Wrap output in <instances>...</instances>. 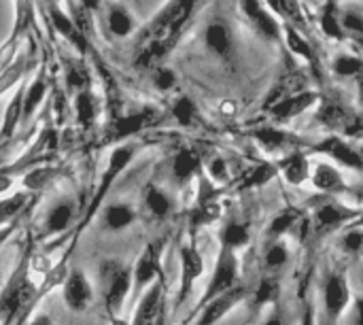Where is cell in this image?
Returning a JSON list of instances; mask_svg holds the SVG:
<instances>
[{
  "mask_svg": "<svg viewBox=\"0 0 363 325\" xmlns=\"http://www.w3.org/2000/svg\"><path fill=\"white\" fill-rule=\"evenodd\" d=\"M202 0H170L160 13L136 32V45L132 64L138 70L151 72L153 68L166 64V57L183 40L187 28L191 26Z\"/></svg>",
  "mask_w": 363,
  "mask_h": 325,
  "instance_id": "1",
  "label": "cell"
},
{
  "mask_svg": "<svg viewBox=\"0 0 363 325\" xmlns=\"http://www.w3.org/2000/svg\"><path fill=\"white\" fill-rule=\"evenodd\" d=\"M32 266V236H28L21 258L17 260L4 290L0 292V325H26L43 298L38 285L30 277Z\"/></svg>",
  "mask_w": 363,
  "mask_h": 325,
  "instance_id": "2",
  "label": "cell"
},
{
  "mask_svg": "<svg viewBox=\"0 0 363 325\" xmlns=\"http://www.w3.org/2000/svg\"><path fill=\"white\" fill-rule=\"evenodd\" d=\"M140 151H143V145L136 143V141H130V143H123V145H117V147L111 149V155H108V160H106V168H104V172H102V177H100V181H98V185H96V189H94V194H91L87 206H85V213H83V215L79 217V221H77L74 238H72V243H70L72 247L77 245L81 232H83L85 228H89L91 221L98 217V213L102 211V202L106 200V196L111 194V189H113L115 183L119 181V177L130 168L132 160H134Z\"/></svg>",
  "mask_w": 363,
  "mask_h": 325,
  "instance_id": "3",
  "label": "cell"
},
{
  "mask_svg": "<svg viewBox=\"0 0 363 325\" xmlns=\"http://www.w3.org/2000/svg\"><path fill=\"white\" fill-rule=\"evenodd\" d=\"M164 119V113L151 104L134 111V113H117L111 115L108 121L102 126L98 136V147H117L123 143L134 141L140 132L160 126Z\"/></svg>",
  "mask_w": 363,
  "mask_h": 325,
  "instance_id": "4",
  "label": "cell"
},
{
  "mask_svg": "<svg viewBox=\"0 0 363 325\" xmlns=\"http://www.w3.org/2000/svg\"><path fill=\"white\" fill-rule=\"evenodd\" d=\"M100 283H102V302L106 317L119 319L128 296L134 290V272L132 266L119 260H106L100 264Z\"/></svg>",
  "mask_w": 363,
  "mask_h": 325,
  "instance_id": "5",
  "label": "cell"
},
{
  "mask_svg": "<svg viewBox=\"0 0 363 325\" xmlns=\"http://www.w3.org/2000/svg\"><path fill=\"white\" fill-rule=\"evenodd\" d=\"M49 143H51V130H43V134L36 138V143L23 153L19 155L15 162L6 164L0 168V196L6 194L11 187H13V181L15 177H21L23 172L36 168V166H43V164H51V153H49Z\"/></svg>",
  "mask_w": 363,
  "mask_h": 325,
  "instance_id": "6",
  "label": "cell"
},
{
  "mask_svg": "<svg viewBox=\"0 0 363 325\" xmlns=\"http://www.w3.org/2000/svg\"><path fill=\"white\" fill-rule=\"evenodd\" d=\"M45 13H47V19L51 23V28L55 30V34H60L70 47H74L79 51V55L85 60V57H94L96 55V49L91 45V36L87 32H83L77 21L72 17H68L64 13V9L53 2V0H45Z\"/></svg>",
  "mask_w": 363,
  "mask_h": 325,
  "instance_id": "7",
  "label": "cell"
},
{
  "mask_svg": "<svg viewBox=\"0 0 363 325\" xmlns=\"http://www.w3.org/2000/svg\"><path fill=\"white\" fill-rule=\"evenodd\" d=\"M238 277H240V264H238L236 251L221 247L219 258H217V264H215V270H213V277H211V281L206 285V292L202 294V300H200L198 311L206 302H211L213 298H217V296L230 292L232 287H236L238 285Z\"/></svg>",
  "mask_w": 363,
  "mask_h": 325,
  "instance_id": "8",
  "label": "cell"
},
{
  "mask_svg": "<svg viewBox=\"0 0 363 325\" xmlns=\"http://www.w3.org/2000/svg\"><path fill=\"white\" fill-rule=\"evenodd\" d=\"M179 264H181V277H179V292L174 300V311L183 309V304L189 300L196 281L204 275V258L196 249L194 243L183 245L179 249Z\"/></svg>",
  "mask_w": 363,
  "mask_h": 325,
  "instance_id": "9",
  "label": "cell"
},
{
  "mask_svg": "<svg viewBox=\"0 0 363 325\" xmlns=\"http://www.w3.org/2000/svg\"><path fill=\"white\" fill-rule=\"evenodd\" d=\"M164 247L166 241H153L147 243L140 258L136 260V264L132 266L134 272V290L138 294H143L149 285H153L155 281L164 279L162 272V255H164Z\"/></svg>",
  "mask_w": 363,
  "mask_h": 325,
  "instance_id": "10",
  "label": "cell"
},
{
  "mask_svg": "<svg viewBox=\"0 0 363 325\" xmlns=\"http://www.w3.org/2000/svg\"><path fill=\"white\" fill-rule=\"evenodd\" d=\"M164 307H166V285L164 279L149 285L134 309L130 325H164Z\"/></svg>",
  "mask_w": 363,
  "mask_h": 325,
  "instance_id": "11",
  "label": "cell"
},
{
  "mask_svg": "<svg viewBox=\"0 0 363 325\" xmlns=\"http://www.w3.org/2000/svg\"><path fill=\"white\" fill-rule=\"evenodd\" d=\"M204 45L206 49L219 57L225 64H232L236 60V38L232 26L223 17H215L204 28Z\"/></svg>",
  "mask_w": 363,
  "mask_h": 325,
  "instance_id": "12",
  "label": "cell"
},
{
  "mask_svg": "<svg viewBox=\"0 0 363 325\" xmlns=\"http://www.w3.org/2000/svg\"><path fill=\"white\" fill-rule=\"evenodd\" d=\"M62 298L68 311L72 313H83L91 307L94 302V285L81 270H70L62 283Z\"/></svg>",
  "mask_w": 363,
  "mask_h": 325,
  "instance_id": "13",
  "label": "cell"
},
{
  "mask_svg": "<svg viewBox=\"0 0 363 325\" xmlns=\"http://www.w3.org/2000/svg\"><path fill=\"white\" fill-rule=\"evenodd\" d=\"M100 13H104V28L111 38H130L138 32V21L125 4L104 0Z\"/></svg>",
  "mask_w": 363,
  "mask_h": 325,
  "instance_id": "14",
  "label": "cell"
},
{
  "mask_svg": "<svg viewBox=\"0 0 363 325\" xmlns=\"http://www.w3.org/2000/svg\"><path fill=\"white\" fill-rule=\"evenodd\" d=\"M245 296H247V290L238 283L230 292L213 298L211 302H206L200 309V317H198V324L196 325H217L228 313H232L245 300Z\"/></svg>",
  "mask_w": 363,
  "mask_h": 325,
  "instance_id": "15",
  "label": "cell"
},
{
  "mask_svg": "<svg viewBox=\"0 0 363 325\" xmlns=\"http://www.w3.org/2000/svg\"><path fill=\"white\" fill-rule=\"evenodd\" d=\"M315 153H325L330 155L334 162L353 168V170H363V153H359L353 145H349L342 136H328L321 143L313 145Z\"/></svg>",
  "mask_w": 363,
  "mask_h": 325,
  "instance_id": "16",
  "label": "cell"
},
{
  "mask_svg": "<svg viewBox=\"0 0 363 325\" xmlns=\"http://www.w3.org/2000/svg\"><path fill=\"white\" fill-rule=\"evenodd\" d=\"M170 168H172L174 181L181 183V185H187V183H191L194 179H198V177L202 175V170H204L202 153H200L196 147H181V149L172 155Z\"/></svg>",
  "mask_w": 363,
  "mask_h": 325,
  "instance_id": "17",
  "label": "cell"
},
{
  "mask_svg": "<svg viewBox=\"0 0 363 325\" xmlns=\"http://www.w3.org/2000/svg\"><path fill=\"white\" fill-rule=\"evenodd\" d=\"M319 102V94L317 92H300L296 96H289V98H283L281 102H277L274 106L268 109V113L272 115V119L277 123H287L291 119H296L298 115L306 113L311 106H315Z\"/></svg>",
  "mask_w": 363,
  "mask_h": 325,
  "instance_id": "18",
  "label": "cell"
},
{
  "mask_svg": "<svg viewBox=\"0 0 363 325\" xmlns=\"http://www.w3.org/2000/svg\"><path fill=\"white\" fill-rule=\"evenodd\" d=\"M359 211H351V209H345L340 206L338 202H323L317 206L315 215H313V224H315V232L319 236L332 232V230H338L342 224H351L353 217H357Z\"/></svg>",
  "mask_w": 363,
  "mask_h": 325,
  "instance_id": "19",
  "label": "cell"
},
{
  "mask_svg": "<svg viewBox=\"0 0 363 325\" xmlns=\"http://www.w3.org/2000/svg\"><path fill=\"white\" fill-rule=\"evenodd\" d=\"M325 311L328 317L336 324L340 319V315L347 311L349 307V298H351V290L347 283V277L342 272H334L330 275L328 283H325Z\"/></svg>",
  "mask_w": 363,
  "mask_h": 325,
  "instance_id": "20",
  "label": "cell"
},
{
  "mask_svg": "<svg viewBox=\"0 0 363 325\" xmlns=\"http://www.w3.org/2000/svg\"><path fill=\"white\" fill-rule=\"evenodd\" d=\"M72 111H74L77 126L83 132H91L96 128L98 117H100V100H98V96L94 92V87H85V89L74 94Z\"/></svg>",
  "mask_w": 363,
  "mask_h": 325,
  "instance_id": "21",
  "label": "cell"
},
{
  "mask_svg": "<svg viewBox=\"0 0 363 325\" xmlns=\"http://www.w3.org/2000/svg\"><path fill=\"white\" fill-rule=\"evenodd\" d=\"M74 221H79V217H77V204L72 200H68V198L66 200H60L45 215L43 236H57V234L70 230Z\"/></svg>",
  "mask_w": 363,
  "mask_h": 325,
  "instance_id": "22",
  "label": "cell"
},
{
  "mask_svg": "<svg viewBox=\"0 0 363 325\" xmlns=\"http://www.w3.org/2000/svg\"><path fill=\"white\" fill-rule=\"evenodd\" d=\"M23 89H26V81L19 83L17 92L13 94V98L9 100V104L4 109L2 123H0V149L13 141L17 128L23 123Z\"/></svg>",
  "mask_w": 363,
  "mask_h": 325,
  "instance_id": "23",
  "label": "cell"
},
{
  "mask_svg": "<svg viewBox=\"0 0 363 325\" xmlns=\"http://www.w3.org/2000/svg\"><path fill=\"white\" fill-rule=\"evenodd\" d=\"M45 64L47 62L40 64L38 75L34 77V81L32 83H26V89H23V123H28L32 119V115L38 111V106L43 104V100L49 94L51 79H49V72H47V66Z\"/></svg>",
  "mask_w": 363,
  "mask_h": 325,
  "instance_id": "24",
  "label": "cell"
},
{
  "mask_svg": "<svg viewBox=\"0 0 363 325\" xmlns=\"http://www.w3.org/2000/svg\"><path fill=\"white\" fill-rule=\"evenodd\" d=\"M355 117L357 115L342 100H338V98L323 100L321 106H319V111H317V121L323 123L328 130H338V132H345Z\"/></svg>",
  "mask_w": 363,
  "mask_h": 325,
  "instance_id": "25",
  "label": "cell"
},
{
  "mask_svg": "<svg viewBox=\"0 0 363 325\" xmlns=\"http://www.w3.org/2000/svg\"><path fill=\"white\" fill-rule=\"evenodd\" d=\"M138 219V211L128 202H111L100 211V224L106 232H123Z\"/></svg>",
  "mask_w": 363,
  "mask_h": 325,
  "instance_id": "26",
  "label": "cell"
},
{
  "mask_svg": "<svg viewBox=\"0 0 363 325\" xmlns=\"http://www.w3.org/2000/svg\"><path fill=\"white\" fill-rule=\"evenodd\" d=\"M283 36H285V45L289 47V51H291L294 55L306 60L308 66H311L313 70L319 72V57H317V53H315V47H313V43L300 32V28H296V26L289 23V21H283Z\"/></svg>",
  "mask_w": 363,
  "mask_h": 325,
  "instance_id": "27",
  "label": "cell"
},
{
  "mask_svg": "<svg viewBox=\"0 0 363 325\" xmlns=\"http://www.w3.org/2000/svg\"><path fill=\"white\" fill-rule=\"evenodd\" d=\"M143 202L149 215L157 221H164L174 213V200L166 189H162L155 183H147V187L143 189Z\"/></svg>",
  "mask_w": 363,
  "mask_h": 325,
  "instance_id": "28",
  "label": "cell"
},
{
  "mask_svg": "<svg viewBox=\"0 0 363 325\" xmlns=\"http://www.w3.org/2000/svg\"><path fill=\"white\" fill-rule=\"evenodd\" d=\"M281 175L279 166L270 164V162H257L253 164L238 181L236 189L238 192H249V189H257V187H264L268 185L272 179H277Z\"/></svg>",
  "mask_w": 363,
  "mask_h": 325,
  "instance_id": "29",
  "label": "cell"
},
{
  "mask_svg": "<svg viewBox=\"0 0 363 325\" xmlns=\"http://www.w3.org/2000/svg\"><path fill=\"white\" fill-rule=\"evenodd\" d=\"M279 170L283 172L285 181L291 183V185H302L306 179H311V164H308L306 153H302V151L289 153V155L279 164Z\"/></svg>",
  "mask_w": 363,
  "mask_h": 325,
  "instance_id": "30",
  "label": "cell"
},
{
  "mask_svg": "<svg viewBox=\"0 0 363 325\" xmlns=\"http://www.w3.org/2000/svg\"><path fill=\"white\" fill-rule=\"evenodd\" d=\"M311 181L323 194H345L347 192V183H345L342 175L338 172V168H334L330 164H319L315 168V172L311 175Z\"/></svg>",
  "mask_w": 363,
  "mask_h": 325,
  "instance_id": "31",
  "label": "cell"
},
{
  "mask_svg": "<svg viewBox=\"0 0 363 325\" xmlns=\"http://www.w3.org/2000/svg\"><path fill=\"white\" fill-rule=\"evenodd\" d=\"M319 28L332 40H347V32L342 30L340 23L338 0H325V4L319 11Z\"/></svg>",
  "mask_w": 363,
  "mask_h": 325,
  "instance_id": "32",
  "label": "cell"
},
{
  "mask_svg": "<svg viewBox=\"0 0 363 325\" xmlns=\"http://www.w3.org/2000/svg\"><path fill=\"white\" fill-rule=\"evenodd\" d=\"M38 196V194H32V192H17L9 198H2L0 200V228L17 221L21 217V213L28 209V204L32 202V198Z\"/></svg>",
  "mask_w": 363,
  "mask_h": 325,
  "instance_id": "33",
  "label": "cell"
},
{
  "mask_svg": "<svg viewBox=\"0 0 363 325\" xmlns=\"http://www.w3.org/2000/svg\"><path fill=\"white\" fill-rule=\"evenodd\" d=\"M170 117L181 126V128H194L200 121V111L198 104L191 96L181 94L172 100L170 104Z\"/></svg>",
  "mask_w": 363,
  "mask_h": 325,
  "instance_id": "34",
  "label": "cell"
},
{
  "mask_svg": "<svg viewBox=\"0 0 363 325\" xmlns=\"http://www.w3.org/2000/svg\"><path fill=\"white\" fill-rule=\"evenodd\" d=\"M60 175L57 166H49V164H43V166H36L28 172L21 175V183L26 187V192H32V194H40L55 177Z\"/></svg>",
  "mask_w": 363,
  "mask_h": 325,
  "instance_id": "35",
  "label": "cell"
},
{
  "mask_svg": "<svg viewBox=\"0 0 363 325\" xmlns=\"http://www.w3.org/2000/svg\"><path fill=\"white\" fill-rule=\"evenodd\" d=\"M219 238H221V247L236 251V249H242L251 241V228L245 221H230L223 226Z\"/></svg>",
  "mask_w": 363,
  "mask_h": 325,
  "instance_id": "36",
  "label": "cell"
},
{
  "mask_svg": "<svg viewBox=\"0 0 363 325\" xmlns=\"http://www.w3.org/2000/svg\"><path fill=\"white\" fill-rule=\"evenodd\" d=\"M264 149L268 151H274V149H281L283 145H287L291 141V136L281 130V128H274V126H257L249 132Z\"/></svg>",
  "mask_w": 363,
  "mask_h": 325,
  "instance_id": "37",
  "label": "cell"
},
{
  "mask_svg": "<svg viewBox=\"0 0 363 325\" xmlns=\"http://www.w3.org/2000/svg\"><path fill=\"white\" fill-rule=\"evenodd\" d=\"M85 87H91V72L85 64V60H77L66 64V89L77 94Z\"/></svg>",
  "mask_w": 363,
  "mask_h": 325,
  "instance_id": "38",
  "label": "cell"
},
{
  "mask_svg": "<svg viewBox=\"0 0 363 325\" xmlns=\"http://www.w3.org/2000/svg\"><path fill=\"white\" fill-rule=\"evenodd\" d=\"M221 217V206L219 202H208V204H196L191 215H189V228L191 232L211 226L213 221H217Z\"/></svg>",
  "mask_w": 363,
  "mask_h": 325,
  "instance_id": "39",
  "label": "cell"
},
{
  "mask_svg": "<svg viewBox=\"0 0 363 325\" xmlns=\"http://www.w3.org/2000/svg\"><path fill=\"white\" fill-rule=\"evenodd\" d=\"M300 217H302V211H300V209L287 206L285 211H281V213L272 219V224H270V228H268V236H270V238H281L283 234H287L289 230H294V226L300 221Z\"/></svg>",
  "mask_w": 363,
  "mask_h": 325,
  "instance_id": "40",
  "label": "cell"
},
{
  "mask_svg": "<svg viewBox=\"0 0 363 325\" xmlns=\"http://www.w3.org/2000/svg\"><path fill=\"white\" fill-rule=\"evenodd\" d=\"M30 68V55H19V60L6 68L4 72H0V96L6 94L9 89H13L15 85H19L23 81V75Z\"/></svg>",
  "mask_w": 363,
  "mask_h": 325,
  "instance_id": "41",
  "label": "cell"
},
{
  "mask_svg": "<svg viewBox=\"0 0 363 325\" xmlns=\"http://www.w3.org/2000/svg\"><path fill=\"white\" fill-rule=\"evenodd\" d=\"M332 68L338 77H359L363 72V57L355 53H338Z\"/></svg>",
  "mask_w": 363,
  "mask_h": 325,
  "instance_id": "42",
  "label": "cell"
},
{
  "mask_svg": "<svg viewBox=\"0 0 363 325\" xmlns=\"http://www.w3.org/2000/svg\"><path fill=\"white\" fill-rule=\"evenodd\" d=\"M151 83H153V87L157 89V92H162V94H166V92H172L174 87H177V72L168 66V64H162V66H157V68H153L151 72Z\"/></svg>",
  "mask_w": 363,
  "mask_h": 325,
  "instance_id": "43",
  "label": "cell"
},
{
  "mask_svg": "<svg viewBox=\"0 0 363 325\" xmlns=\"http://www.w3.org/2000/svg\"><path fill=\"white\" fill-rule=\"evenodd\" d=\"M277 296H279V283H277V279H264L257 285V290H255L253 304H255V309H262L264 304L274 302Z\"/></svg>",
  "mask_w": 363,
  "mask_h": 325,
  "instance_id": "44",
  "label": "cell"
},
{
  "mask_svg": "<svg viewBox=\"0 0 363 325\" xmlns=\"http://www.w3.org/2000/svg\"><path fill=\"white\" fill-rule=\"evenodd\" d=\"M287 260H289V251H287V247H285L283 243H274V245L266 251V255H264V264H266L270 270L283 268V266L287 264Z\"/></svg>",
  "mask_w": 363,
  "mask_h": 325,
  "instance_id": "45",
  "label": "cell"
},
{
  "mask_svg": "<svg viewBox=\"0 0 363 325\" xmlns=\"http://www.w3.org/2000/svg\"><path fill=\"white\" fill-rule=\"evenodd\" d=\"M340 23H342V30L353 36H363V15L359 11H345L340 13Z\"/></svg>",
  "mask_w": 363,
  "mask_h": 325,
  "instance_id": "46",
  "label": "cell"
},
{
  "mask_svg": "<svg viewBox=\"0 0 363 325\" xmlns=\"http://www.w3.org/2000/svg\"><path fill=\"white\" fill-rule=\"evenodd\" d=\"M342 247L347 253H362L363 251V230L362 228H347L342 234Z\"/></svg>",
  "mask_w": 363,
  "mask_h": 325,
  "instance_id": "47",
  "label": "cell"
},
{
  "mask_svg": "<svg viewBox=\"0 0 363 325\" xmlns=\"http://www.w3.org/2000/svg\"><path fill=\"white\" fill-rule=\"evenodd\" d=\"M206 177L213 181V183H225L228 181V164L223 158H213L206 166Z\"/></svg>",
  "mask_w": 363,
  "mask_h": 325,
  "instance_id": "48",
  "label": "cell"
},
{
  "mask_svg": "<svg viewBox=\"0 0 363 325\" xmlns=\"http://www.w3.org/2000/svg\"><path fill=\"white\" fill-rule=\"evenodd\" d=\"M238 4H240V11H242V15L247 17L249 23H251L253 19H257V17L266 11V6H264L262 0H238Z\"/></svg>",
  "mask_w": 363,
  "mask_h": 325,
  "instance_id": "49",
  "label": "cell"
},
{
  "mask_svg": "<svg viewBox=\"0 0 363 325\" xmlns=\"http://www.w3.org/2000/svg\"><path fill=\"white\" fill-rule=\"evenodd\" d=\"M77 4H79L87 15H91V17H94L96 13H100V9H102V0H79Z\"/></svg>",
  "mask_w": 363,
  "mask_h": 325,
  "instance_id": "50",
  "label": "cell"
},
{
  "mask_svg": "<svg viewBox=\"0 0 363 325\" xmlns=\"http://www.w3.org/2000/svg\"><path fill=\"white\" fill-rule=\"evenodd\" d=\"M15 230H17V221H13V224H9V226H4V228H0V249L6 245V241L15 234Z\"/></svg>",
  "mask_w": 363,
  "mask_h": 325,
  "instance_id": "51",
  "label": "cell"
},
{
  "mask_svg": "<svg viewBox=\"0 0 363 325\" xmlns=\"http://www.w3.org/2000/svg\"><path fill=\"white\" fill-rule=\"evenodd\" d=\"M26 325H53V319L47 313H38V315L30 317V321Z\"/></svg>",
  "mask_w": 363,
  "mask_h": 325,
  "instance_id": "52",
  "label": "cell"
},
{
  "mask_svg": "<svg viewBox=\"0 0 363 325\" xmlns=\"http://www.w3.org/2000/svg\"><path fill=\"white\" fill-rule=\"evenodd\" d=\"M355 325H363V298L355 307Z\"/></svg>",
  "mask_w": 363,
  "mask_h": 325,
  "instance_id": "53",
  "label": "cell"
},
{
  "mask_svg": "<svg viewBox=\"0 0 363 325\" xmlns=\"http://www.w3.org/2000/svg\"><path fill=\"white\" fill-rule=\"evenodd\" d=\"M264 325H285V321H283V315L281 313H274V315L268 317V321Z\"/></svg>",
  "mask_w": 363,
  "mask_h": 325,
  "instance_id": "54",
  "label": "cell"
},
{
  "mask_svg": "<svg viewBox=\"0 0 363 325\" xmlns=\"http://www.w3.org/2000/svg\"><path fill=\"white\" fill-rule=\"evenodd\" d=\"M302 325H315V321H313V311L306 307V311H304V319H302Z\"/></svg>",
  "mask_w": 363,
  "mask_h": 325,
  "instance_id": "55",
  "label": "cell"
},
{
  "mask_svg": "<svg viewBox=\"0 0 363 325\" xmlns=\"http://www.w3.org/2000/svg\"><path fill=\"white\" fill-rule=\"evenodd\" d=\"M349 228H362L363 230V211L357 215V219H353V221L349 224Z\"/></svg>",
  "mask_w": 363,
  "mask_h": 325,
  "instance_id": "56",
  "label": "cell"
},
{
  "mask_svg": "<svg viewBox=\"0 0 363 325\" xmlns=\"http://www.w3.org/2000/svg\"><path fill=\"white\" fill-rule=\"evenodd\" d=\"M221 111H223L225 115H232V113H234V104H232V102H225V104L221 106Z\"/></svg>",
  "mask_w": 363,
  "mask_h": 325,
  "instance_id": "57",
  "label": "cell"
},
{
  "mask_svg": "<svg viewBox=\"0 0 363 325\" xmlns=\"http://www.w3.org/2000/svg\"><path fill=\"white\" fill-rule=\"evenodd\" d=\"M357 87H359V98H362V104H363V72L357 77Z\"/></svg>",
  "mask_w": 363,
  "mask_h": 325,
  "instance_id": "58",
  "label": "cell"
}]
</instances>
